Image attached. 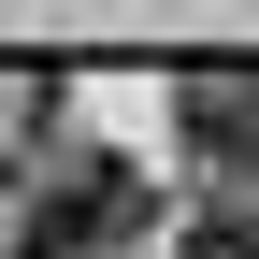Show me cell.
Instances as JSON below:
<instances>
[{
  "mask_svg": "<svg viewBox=\"0 0 259 259\" xmlns=\"http://www.w3.org/2000/svg\"><path fill=\"white\" fill-rule=\"evenodd\" d=\"M130 231H144V173H130V158H58L44 202L15 216V259H101Z\"/></svg>",
  "mask_w": 259,
  "mask_h": 259,
  "instance_id": "obj_1",
  "label": "cell"
},
{
  "mask_svg": "<svg viewBox=\"0 0 259 259\" xmlns=\"http://www.w3.org/2000/svg\"><path fill=\"white\" fill-rule=\"evenodd\" d=\"M187 144L231 173V202H259V72H202L187 87Z\"/></svg>",
  "mask_w": 259,
  "mask_h": 259,
  "instance_id": "obj_2",
  "label": "cell"
},
{
  "mask_svg": "<svg viewBox=\"0 0 259 259\" xmlns=\"http://www.w3.org/2000/svg\"><path fill=\"white\" fill-rule=\"evenodd\" d=\"M187 259H259V202H216L202 231H187Z\"/></svg>",
  "mask_w": 259,
  "mask_h": 259,
  "instance_id": "obj_3",
  "label": "cell"
}]
</instances>
